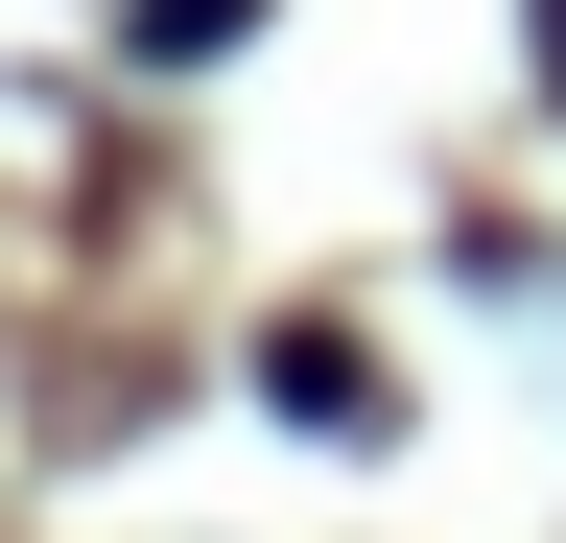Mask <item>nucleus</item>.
<instances>
[{"instance_id":"2","label":"nucleus","mask_w":566,"mask_h":543,"mask_svg":"<svg viewBox=\"0 0 566 543\" xmlns=\"http://www.w3.org/2000/svg\"><path fill=\"white\" fill-rule=\"evenodd\" d=\"M237 24H260V0H118V48H166V72H212Z\"/></svg>"},{"instance_id":"3","label":"nucleus","mask_w":566,"mask_h":543,"mask_svg":"<svg viewBox=\"0 0 566 543\" xmlns=\"http://www.w3.org/2000/svg\"><path fill=\"white\" fill-rule=\"evenodd\" d=\"M520 48H543V95H566V0H520Z\"/></svg>"},{"instance_id":"1","label":"nucleus","mask_w":566,"mask_h":543,"mask_svg":"<svg viewBox=\"0 0 566 543\" xmlns=\"http://www.w3.org/2000/svg\"><path fill=\"white\" fill-rule=\"evenodd\" d=\"M260 378H283V426H378V355H354V331H283Z\"/></svg>"}]
</instances>
